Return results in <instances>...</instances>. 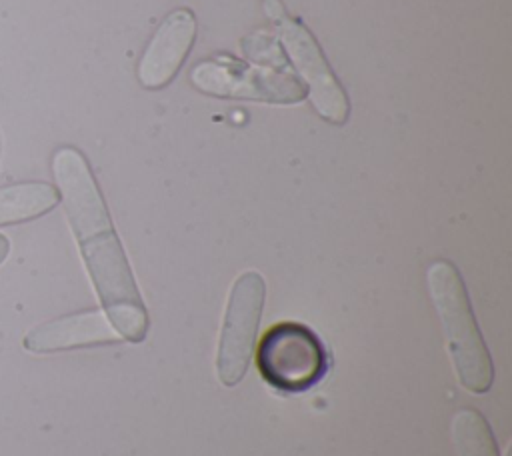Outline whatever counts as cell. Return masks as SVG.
Here are the masks:
<instances>
[{"instance_id": "obj_4", "label": "cell", "mask_w": 512, "mask_h": 456, "mask_svg": "<svg viewBox=\"0 0 512 456\" xmlns=\"http://www.w3.org/2000/svg\"><path fill=\"white\" fill-rule=\"evenodd\" d=\"M264 10L268 18L276 22L288 56L304 76L314 110L332 124H344L348 118V98L330 70L316 38L302 22L286 14L280 0H264Z\"/></svg>"}, {"instance_id": "obj_3", "label": "cell", "mask_w": 512, "mask_h": 456, "mask_svg": "<svg viewBox=\"0 0 512 456\" xmlns=\"http://www.w3.org/2000/svg\"><path fill=\"white\" fill-rule=\"evenodd\" d=\"M256 366L262 378L280 392H302L322 380L328 354L322 340L304 324L280 322L260 340Z\"/></svg>"}, {"instance_id": "obj_2", "label": "cell", "mask_w": 512, "mask_h": 456, "mask_svg": "<svg viewBox=\"0 0 512 456\" xmlns=\"http://www.w3.org/2000/svg\"><path fill=\"white\" fill-rule=\"evenodd\" d=\"M426 280L460 384L474 394L486 392L494 378L492 358L474 320L466 286L456 266L448 260H438L428 268Z\"/></svg>"}, {"instance_id": "obj_7", "label": "cell", "mask_w": 512, "mask_h": 456, "mask_svg": "<svg viewBox=\"0 0 512 456\" xmlns=\"http://www.w3.org/2000/svg\"><path fill=\"white\" fill-rule=\"evenodd\" d=\"M196 38V18L188 8L172 10L156 28L140 64L138 80L144 88L166 86L180 70Z\"/></svg>"}, {"instance_id": "obj_10", "label": "cell", "mask_w": 512, "mask_h": 456, "mask_svg": "<svg viewBox=\"0 0 512 456\" xmlns=\"http://www.w3.org/2000/svg\"><path fill=\"white\" fill-rule=\"evenodd\" d=\"M456 456H498V446L486 418L472 410H458L452 418Z\"/></svg>"}, {"instance_id": "obj_5", "label": "cell", "mask_w": 512, "mask_h": 456, "mask_svg": "<svg viewBox=\"0 0 512 456\" xmlns=\"http://www.w3.org/2000/svg\"><path fill=\"white\" fill-rule=\"evenodd\" d=\"M196 90L218 98H242L270 104L304 100L306 86L288 72L248 66L238 60H202L190 72Z\"/></svg>"}, {"instance_id": "obj_8", "label": "cell", "mask_w": 512, "mask_h": 456, "mask_svg": "<svg viewBox=\"0 0 512 456\" xmlns=\"http://www.w3.org/2000/svg\"><path fill=\"white\" fill-rule=\"evenodd\" d=\"M120 340L104 312L88 310L68 314L50 322H44L30 330L24 338V348L30 352H58L70 348L98 346Z\"/></svg>"}, {"instance_id": "obj_9", "label": "cell", "mask_w": 512, "mask_h": 456, "mask_svg": "<svg viewBox=\"0 0 512 456\" xmlns=\"http://www.w3.org/2000/svg\"><path fill=\"white\" fill-rule=\"evenodd\" d=\"M60 194L46 182H18L0 188V226L26 222L50 212Z\"/></svg>"}, {"instance_id": "obj_1", "label": "cell", "mask_w": 512, "mask_h": 456, "mask_svg": "<svg viewBox=\"0 0 512 456\" xmlns=\"http://www.w3.org/2000/svg\"><path fill=\"white\" fill-rule=\"evenodd\" d=\"M52 172L106 318L120 338L140 342L148 332V312L84 154L72 146L58 148Z\"/></svg>"}, {"instance_id": "obj_11", "label": "cell", "mask_w": 512, "mask_h": 456, "mask_svg": "<svg viewBox=\"0 0 512 456\" xmlns=\"http://www.w3.org/2000/svg\"><path fill=\"white\" fill-rule=\"evenodd\" d=\"M8 252H10V242H8V238L4 234H0V264L6 260Z\"/></svg>"}, {"instance_id": "obj_6", "label": "cell", "mask_w": 512, "mask_h": 456, "mask_svg": "<svg viewBox=\"0 0 512 456\" xmlns=\"http://www.w3.org/2000/svg\"><path fill=\"white\" fill-rule=\"evenodd\" d=\"M264 290V278L254 270L240 274L232 284L216 356L218 378L226 386L238 384L246 374L264 306Z\"/></svg>"}]
</instances>
